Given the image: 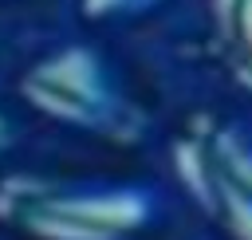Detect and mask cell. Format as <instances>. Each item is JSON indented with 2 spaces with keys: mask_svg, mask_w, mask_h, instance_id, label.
<instances>
[{
  "mask_svg": "<svg viewBox=\"0 0 252 240\" xmlns=\"http://www.w3.org/2000/svg\"><path fill=\"white\" fill-rule=\"evenodd\" d=\"M28 98H35L43 110H51L59 118L87 122V126L102 122V114L114 102L110 83L102 79L98 63L83 51H71V55H59V59L43 63L28 79Z\"/></svg>",
  "mask_w": 252,
  "mask_h": 240,
  "instance_id": "obj_1",
  "label": "cell"
},
{
  "mask_svg": "<svg viewBox=\"0 0 252 240\" xmlns=\"http://www.w3.org/2000/svg\"><path fill=\"white\" fill-rule=\"evenodd\" d=\"M240 28H244V35L252 43V0H240Z\"/></svg>",
  "mask_w": 252,
  "mask_h": 240,
  "instance_id": "obj_2",
  "label": "cell"
}]
</instances>
